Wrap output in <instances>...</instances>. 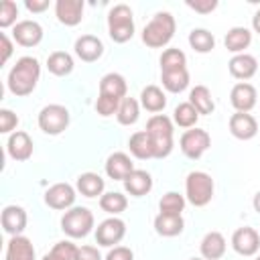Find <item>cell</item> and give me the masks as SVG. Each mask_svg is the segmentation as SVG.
<instances>
[{"instance_id": "6da1fadb", "label": "cell", "mask_w": 260, "mask_h": 260, "mask_svg": "<svg viewBox=\"0 0 260 260\" xmlns=\"http://www.w3.org/2000/svg\"><path fill=\"white\" fill-rule=\"evenodd\" d=\"M39 77H41V63H39V59L30 57V55H24L8 71V79H6L8 91L18 95V98H24V95L35 91V87L39 83Z\"/></svg>"}, {"instance_id": "7a4b0ae2", "label": "cell", "mask_w": 260, "mask_h": 260, "mask_svg": "<svg viewBox=\"0 0 260 260\" xmlns=\"http://www.w3.org/2000/svg\"><path fill=\"white\" fill-rule=\"evenodd\" d=\"M173 120L165 114H154L146 122V134L150 136L154 158H167L173 152Z\"/></svg>"}, {"instance_id": "3957f363", "label": "cell", "mask_w": 260, "mask_h": 260, "mask_svg": "<svg viewBox=\"0 0 260 260\" xmlns=\"http://www.w3.org/2000/svg\"><path fill=\"white\" fill-rule=\"evenodd\" d=\"M175 28H177V22L171 12H156L152 20L142 28V43L150 49L167 47L175 37Z\"/></svg>"}, {"instance_id": "277c9868", "label": "cell", "mask_w": 260, "mask_h": 260, "mask_svg": "<svg viewBox=\"0 0 260 260\" xmlns=\"http://www.w3.org/2000/svg\"><path fill=\"white\" fill-rule=\"evenodd\" d=\"M215 183L205 171H191L185 179V199L195 207H205L213 199Z\"/></svg>"}, {"instance_id": "5b68a950", "label": "cell", "mask_w": 260, "mask_h": 260, "mask_svg": "<svg viewBox=\"0 0 260 260\" xmlns=\"http://www.w3.org/2000/svg\"><path fill=\"white\" fill-rule=\"evenodd\" d=\"M108 35L114 43H126L134 37V18L128 4H116L108 12Z\"/></svg>"}, {"instance_id": "8992f818", "label": "cell", "mask_w": 260, "mask_h": 260, "mask_svg": "<svg viewBox=\"0 0 260 260\" xmlns=\"http://www.w3.org/2000/svg\"><path fill=\"white\" fill-rule=\"evenodd\" d=\"M93 213L87 207H71L61 217V230L69 238H85L93 230Z\"/></svg>"}, {"instance_id": "52a82bcc", "label": "cell", "mask_w": 260, "mask_h": 260, "mask_svg": "<svg viewBox=\"0 0 260 260\" xmlns=\"http://www.w3.org/2000/svg\"><path fill=\"white\" fill-rule=\"evenodd\" d=\"M69 120H71V116H69V110L65 106H61V104H49V106H45L39 112L37 124H39V128L45 134L57 136V134H61V132L67 130Z\"/></svg>"}, {"instance_id": "ba28073f", "label": "cell", "mask_w": 260, "mask_h": 260, "mask_svg": "<svg viewBox=\"0 0 260 260\" xmlns=\"http://www.w3.org/2000/svg\"><path fill=\"white\" fill-rule=\"evenodd\" d=\"M209 146H211V136H209V132L203 130V128H197V126L185 130V132L181 134V140H179L181 152H183L187 158H191V160L201 158V156L207 152Z\"/></svg>"}, {"instance_id": "9c48e42d", "label": "cell", "mask_w": 260, "mask_h": 260, "mask_svg": "<svg viewBox=\"0 0 260 260\" xmlns=\"http://www.w3.org/2000/svg\"><path fill=\"white\" fill-rule=\"evenodd\" d=\"M124 236H126V223L116 215L100 221L98 228H95V242L104 248L118 246L124 240Z\"/></svg>"}, {"instance_id": "30bf717a", "label": "cell", "mask_w": 260, "mask_h": 260, "mask_svg": "<svg viewBox=\"0 0 260 260\" xmlns=\"http://www.w3.org/2000/svg\"><path fill=\"white\" fill-rule=\"evenodd\" d=\"M75 189L69 185V183H55L51 185L47 191H45V203L51 207V209H57V211H67L73 207L75 203Z\"/></svg>"}, {"instance_id": "8fae6325", "label": "cell", "mask_w": 260, "mask_h": 260, "mask_svg": "<svg viewBox=\"0 0 260 260\" xmlns=\"http://www.w3.org/2000/svg\"><path fill=\"white\" fill-rule=\"evenodd\" d=\"M232 248L240 256H256L260 250V234L250 225L238 228L232 234Z\"/></svg>"}, {"instance_id": "7c38bea8", "label": "cell", "mask_w": 260, "mask_h": 260, "mask_svg": "<svg viewBox=\"0 0 260 260\" xmlns=\"http://www.w3.org/2000/svg\"><path fill=\"white\" fill-rule=\"evenodd\" d=\"M12 39L20 47H37L43 41V26L37 20H18L12 26Z\"/></svg>"}, {"instance_id": "4fadbf2b", "label": "cell", "mask_w": 260, "mask_h": 260, "mask_svg": "<svg viewBox=\"0 0 260 260\" xmlns=\"http://www.w3.org/2000/svg\"><path fill=\"white\" fill-rule=\"evenodd\" d=\"M230 102L232 106L236 108V112H244V114H250V110L256 106L258 102V93H256V87L248 81H240L232 87L230 91Z\"/></svg>"}, {"instance_id": "5bb4252c", "label": "cell", "mask_w": 260, "mask_h": 260, "mask_svg": "<svg viewBox=\"0 0 260 260\" xmlns=\"http://www.w3.org/2000/svg\"><path fill=\"white\" fill-rule=\"evenodd\" d=\"M230 132L238 140H252L258 134V122L252 114L236 112L230 116Z\"/></svg>"}, {"instance_id": "9a60e30c", "label": "cell", "mask_w": 260, "mask_h": 260, "mask_svg": "<svg viewBox=\"0 0 260 260\" xmlns=\"http://www.w3.org/2000/svg\"><path fill=\"white\" fill-rule=\"evenodd\" d=\"M32 138L24 132V130H14L10 136H8V142H6V150H8V156L22 162V160H28L32 156Z\"/></svg>"}, {"instance_id": "2e32d148", "label": "cell", "mask_w": 260, "mask_h": 260, "mask_svg": "<svg viewBox=\"0 0 260 260\" xmlns=\"http://www.w3.org/2000/svg\"><path fill=\"white\" fill-rule=\"evenodd\" d=\"M83 0H57L55 16L65 26H77L83 18Z\"/></svg>"}, {"instance_id": "e0dca14e", "label": "cell", "mask_w": 260, "mask_h": 260, "mask_svg": "<svg viewBox=\"0 0 260 260\" xmlns=\"http://www.w3.org/2000/svg\"><path fill=\"white\" fill-rule=\"evenodd\" d=\"M228 69H230V75L240 79V81H248L256 75L258 71V61L254 55L250 53H240V55H234L228 63Z\"/></svg>"}, {"instance_id": "ac0fdd59", "label": "cell", "mask_w": 260, "mask_h": 260, "mask_svg": "<svg viewBox=\"0 0 260 260\" xmlns=\"http://www.w3.org/2000/svg\"><path fill=\"white\" fill-rule=\"evenodd\" d=\"M0 221H2V228H4L6 234H10V236H20V234L24 232V228H26L28 217H26L24 207H20V205H6V207L2 209Z\"/></svg>"}, {"instance_id": "d6986e66", "label": "cell", "mask_w": 260, "mask_h": 260, "mask_svg": "<svg viewBox=\"0 0 260 260\" xmlns=\"http://www.w3.org/2000/svg\"><path fill=\"white\" fill-rule=\"evenodd\" d=\"M73 49H75V55L85 63H93L104 55V43L95 35H81L75 41Z\"/></svg>"}, {"instance_id": "ffe728a7", "label": "cell", "mask_w": 260, "mask_h": 260, "mask_svg": "<svg viewBox=\"0 0 260 260\" xmlns=\"http://www.w3.org/2000/svg\"><path fill=\"white\" fill-rule=\"evenodd\" d=\"M4 260H37L35 246L26 236H12L6 244Z\"/></svg>"}, {"instance_id": "44dd1931", "label": "cell", "mask_w": 260, "mask_h": 260, "mask_svg": "<svg viewBox=\"0 0 260 260\" xmlns=\"http://www.w3.org/2000/svg\"><path fill=\"white\" fill-rule=\"evenodd\" d=\"M134 171V162L126 152H112L106 160V175L114 181H124Z\"/></svg>"}, {"instance_id": "7402d4cb", "label": "cell", "mask_w": 260, "mask_h": 260, "mask_svg": "<svg viewBox=\"0 0 260 260\" xmlns=\"http://www.w3.org/2000/svg\"><path fill=\"white\" fill-rule=\"evenodd\" d=\"M122 183H124L126 193H130L132 197H142V195L150 193V189H152V177H150V173H146L142 169H134Z\"/></svg>"}, {"instance_id": "603a6c76", "label": "cell", "mask_w": 260, "mask_h": 260, "mask_svg": "<svg viewBox=\"0 0 260 260\" xmlns=\"http://www.w3.org/2000/svg\"><path fill=\"white\" fill-rule=\"evenodd\" d=\"M225 238L219 232H207L199 244V252L205 260H219L225 254Z\"/></svg>"}, {"instance_id": "cb8c5ba5", "label": "cell", "mask_w": 260, "mask_h": 260, "mask_svg": "<svg viewBox=\"0 0 260 260\" xmlns=\"http://www.w3.org/2000/svg\"><path fill=\"white\" fill-rule=\"evenodd\" d=\"M252 43V30L246 28V26H232L228 32H225V39H223V45L230 53L234 55H240L244 53Z\"/></svg>"}, {"instance_id": "d4e9b609", "label": "cell", "mask_w": 260, "mask_h": 260, "mask_svg": "<svg viewBox=\"0 0 260 260\" xmlns=\"http://www.w3.org/2000/svg\"><path fill=\"white\" fill-rule=\"evenodd\" d=\"M185 221L183 215H171V213H158L154 217V232L162 238H175L183 232Z\"/></svg>"}, {"instance_id": "484cf974", "label": "cell", "mask_w": 260, "mask_h": 260, "mask_svg": "<svg viewBox=\"0 0 260 260\" xmlns=\"http://www.w3.org/2000/svg\"><path fill=\"white\" fill-rule=\"evenodd\" d=\"M126 91H128V83H126L124 75H120V73H114L112 71V73H106L100 79V93L102 95L124 100L126 98Z\"/></svg>"}, {"instance_id": "4316f807", "label": "cell", "mask_w": 260, "mask_h": 260, "mask_svg": "<svg viewBox=\"0 0 260 260\" xmlns=\"http://www.w3.org/2000/svg\"><path fill=\"white\" fill-rule=\"evenodd\" d=\"M128 148H130V154L134 158H140V160L154 158V148H152V142H150V136L146 134V130L134 132L128 138Z\"/></svg>"}, {"instance_id": "83f0119b", "label": "cell", "mask_w": 260, "mask_h": 260, "mask_svg": "<svg viewBox=\"0 0 260 260\" xmlns=\"http://www.w3.org/2000/svg\"><path fill=\"white\" fill-rule=\"evenodd\" d=\"M104 187H106L104 179L98 173H91V171L81 173L77 177V181H75V189L85 197H98V195L102 197L104 195Z\"/></svg>"}, {"instance_id": "f1b7e54d", "label": "cell", "mask_w": 260, "mask_h": 260, "mask_svg": "<svg viewBox=\"0 0 260 260\" xmlns=\"http://www.w3.org/2000/svg\"><path fill=\"white\" fill-rule=\"evenodd\" d=\"M140 106H142L146 112L158 114V112H162L165 106H167V95H165V91H162L158 85H146V87L140 91Z\"/></svg>"}, {"instance_id": "f546056e", "label": "cell", "mask_w": 260, "mask_h": 260, "mask_svg": "<svg viewBox=\"0 0 260 260\" xmlns=\"http://www.w3.org/2000/svg\"><path fill=\"white\" fill-rule=\"evenodd\" d=\"M189 104L199 112V116L213 114V110H215V102L211 98V91L205 85H195L189 91Z\"/></svg>"}, {"instance_id": "4dcf8cb0", "label": "cell", "mask_w": 260, "mask_h": 260, "mask_svg": "<svg viewBox=\"0 0 260 260\" xmlns=\"http://www.w3.org/2000/svg\"><path fill=\"white\" fill-rule=\"evenodd\" d=\"M75 63H73V57L65 51H53L49 57H47V69L57 75V77H65L73 71Z\"/></svg>"}, {"instance_id": "1f68e13d", "label": "cell", "mask_w": 260, "mask_h": 260, "mask_svg": "<svg viewBox=\"0 0 260 260\" xmlns=\"http://www.w3.org/2000/svg\"><path fill=\"white\" fill-rule=\"evenodd\" d=\"M162 87L171 93H181L189 85V71L185 69H173V71H160Z\"/></svg>"}, {"instance_id": "d6a6232c", "label": "cell", "mask_w": 260, "mask_h": 260, "mask_svg": "<svg viewBox=\"0 0 260 260\" xmlns=\"http://www.w3.org/2000/svg\"><path fill=\"white\" fill-rule=\"evenodd\" d=\"M138 116H140V102L126 95V98L120 102V108H118V112H116L118 122H120L122 126H130V124H136Z\"/></svg>"}, {"instance_id": "836d02e7", "label": "cell", "mask_w": 260, "mask_h": 260, "mask_svg": "<svg viewBox=\"0 0 260 260\" xmlns=\"http://www.w3.org/2000/svg\"><path fill=\"white\" fill-rule=\"evenodd\" d=\"M100 207H102V211H106L110 215H118L128 207V199L120 191H108L100 197Z\"/></svg>"}, {"instance_id": "e575fe53", "label": "cell", "mask_w": 260, "mask_h": 260, "mask_svg": "<svg viewBox=\"0 0 260 260\" xmlns=\"http://www.w3.org/2000/svg\"><path fill=\"white\" fill-rule=\"evenodd\" d=\"M189 45L197 53H209L215 47V37L207 28H193L189 32Z\"/></svg>"}, {"instance_id": "d590c367", "label": "cell", "mask_w": 260, "mask_h": 260, "mask_svg": "<svg viewBox=\"0 0 260 260\" xmlns=\"http://www.w3.org/2000/svg\"><path fill=\"white\" fill-rule=\"evenodd\" d=\"M197 120H199V112L189 102H181L173 112V122L181 128H195Z\"/></svg>"}, {"instance_id": "8d00e7d4", "label": "cell", "mask_w": 260, "mask_h": 260, "mask_svg": "<svg viewBox=\"0 0 260 260\" xmlns=\"http://www.w3.org/2000/svg\"><path fill=\"white\" fill-rule=\"evenodd\" d=\"M185 203H187L185 195H181V193H177V191H169V193H165V195L160 197L158 209H160V213L181 215L183 209H185Z\"/></svg>"}, {"instance_id": "74e56055", "label": "cell", "mask_w": 260, "mask_h": 260, "mask_svg": "<svg viewBox=\"0 0 260 260\" xmlns=\"http://www.w3.org/2000/svg\"><path fill=\"white\" fill-rule=\"evenodd\" d=\"M187 67V55L181 49H165L160 55V71H173V69H185Z\"/></svg>"}, {"instance_id": "f35d334b", "label": "cell", "mask_w": 260, "mask_h": 260, "mask_svg": "<svg viewBox=\"0 0 260 260\" xmlns=\"http://www.w3.org/2000/svg\"><path fill=\"white\" fill-rule=\"evenodd\" d=\"M75 254H77V246L69 240H63V242H57L43 256V260H75Z\"/></svg>"}, {"instance_id": "ab89813d", "label": "cell", "mask_w": 260, "mask_h": 260, "mask_svg": "<svg viewBox=\"0 0 260 260\" xmlns=\"http://www.w3.org/2000/svg\"><path fill=\"white\" fill-rule=\"evenodd\" d=\"M18 16V6L12 0H2L0 2V28H8L16 24Z\"/></svg>"}, {"instance_id": "60d3db41", "label": "cell", "mask_w": 260, "mask_h": 260, "mask_svg": "<svg viewBox=\"0 0 260 260\" xmlns=\"http://www.w3.org/2000/svg\"><path fill=\"white\" fill-rule=\"evenodd\" d=\"M120 102L122 100H118V98H110V95H102L100 93L98 100H95V112L100 116H104V118L114 116L118 112V108H120Z\"/></svg>"}, {"instance_id": "b9f144b4", "label": "cell", "mask_w": 260, "mask_h": 260, "mask_svg": "<svg viewBox=\"0 0 260 260\" xmlns=\"http://www.w3.org/2000/svg\"><path fill=\"white\" fill-rule=\"evenodd\" d=\"M18 126V116L8 110V108H2L0 110V132L2 134H12V130Z\"/></svg>"}, {"instance_id": "7bdbcfd3", "label": "cell", "mask_w": 260, "mask_h": 260, "mask_svg": "<svg viewBox=\"0 0 260 260\" xmlns=\"http://www.w3.org/2000/svg\"><path fill=\"white\" fill-rule=\"evenodd\" d=\"M185 4L199 14H209L217 8V0H187Z\"/></svg>"}, {"instance_id": "ee69618b", "label": "cell", "mask_w": 260, "mask_h": 260, "mask_svg": "<svg viewBox=\"0 0 260 260\" xmlns=\"http://www.w3.org/2000/svg\"><path fill=\"white\" fill-rule=\"evenodd\" d=\"M104 260H134V252L128 246H114L110 248Z\"/></svg>"}, {"instance_id": "f6af8a7d", "label": "cell", "mask_w": 260, "mask_h": 260, "mask_svg": "<svg viewBox=\"0 0 260 260\" xmlns=\"http://www.w3.org/2000/svg\"><path fill=\"white\" fill-rule=\"evenodd\" d=\"M75 260H102V254L95 246H77Z\"/></svg>"}, {"instance_id": "bcb514c9", "label": "cell", "mask_w": 260, "mask_h": 260, "mask_svg": "<svg viewBox=\"0 0 260 260\" xmlns=\"http://www.w3.org/2000/svg\"><path fill=\"white\" fill-rule=\"evenodd\" d=\"M24 8L32 14H39L49 8V0H24Z\"/></svg>"}, {"instance_id": "7dc6e473", "label": "cell", "mask_w": 260, "mask_h": 260, "mask_svg": "<svg viewBox=\"0 0 260 260\" xmlns=\"http://www.w3.org/2000/svg\"><path fill=\"white\" fill-rule=\"evenodd\" d=\"M0 43H2V65L10 59V55H12V41H10V37L6 35V32H2L0 35Z\"/></svg>"}, {"instance_id": "c3c4849f", "label": "cell", "mask_w": 260, "mask_h": 260, "mask_svg": "<svg viewBox=\"0 0 260 260\" xmlns=\"http://www.w3.org/2000/svg\"><path fill=\"white\" fill-rule=\"evenodd\" d=\"M252 28H254V32H258L260 35V8L254 12V16H252Z\"/></svg>"}, {"instance_id": "681fc988", "label": "cell", "mask_w": 260, "mask_h": 260, "mask_svg": "<svg viewBox=\"0 0 260 260\" xmlns=\"http://www.w3.org/2000/svg\"><path fill=\"white\" fill-rule=\"evenodd\" d=\"M252 205H254V211L260 213V191H256V195H254V199H252Z\"/></svg>"}, {"instance_id": "f907efd6", "label": "cell", "mask_w": 260, "mask_h": 260, "mask_svg": "<svg viewBox=\"0 0 260 260\" xmlns=\"http://www.w3.org/2000/svg\"><path fill=\"white\" fill-rule=\"evenodd\" d=\"M189 260H205L203 256H199V258H189Z\"/></svg>"}, {"instance_id": "816d5d0a", "label": "cell", "mask_w": 260, "mask_h": 260, "mask_svg": "<svg viewBox=\"0 0 260 260\" xmlns=\"http://www.w3.org/2000/svg\"><path fill=\"white\" fill-rule=\"evenodd\" d=\"M256 260H260V254H258V256H256Z\"/></svg>"}]
</instances>
